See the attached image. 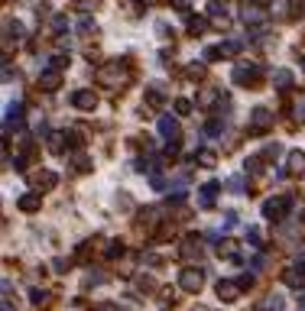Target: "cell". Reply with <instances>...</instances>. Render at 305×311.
Listing matches in <instances>:
<instances>
[{
	"instance_id": "13",
	"label": "cell",
	"mask_w": 305,
	"mask_h": 311,
	"mask_svg": "<svg viewBox=\"0 0 305 311\" xmlns=\"http://www.w3.org/2000/svg\"><path fill=\"white\" fill-rule=\"evenodd\" d=\"M205 26H208V23H205L201 16H188V33H192V36H201Z\"/></svg>"
},
{
	"instance_id": "24",
	"label": "cell",
	"mask_w": 305,
	"mask_h": 311,
	"mask_svg": "<svg viewBox=\"0 0 305 311\" xmlns=\"http://www.w3.org/2000/svg\"><path fill=\"white\" fill-rule=\"evenodd\" d=\"M175 110L179 114H192V101H185V97H182V101H175Z\"/></svg>"
},
{
	"instance_id": "25",
	"label": "cell",
	"mask_w": 305,
	"mask_h": 311,
	"mask_svg": "<svg viewBox=\"0 0 305 311\" xmlns=\"http://www.w3.org/2000/svg\"><path fill=\"white\" fill-rule=\"evenodd\" d=\"M71 165H75V168H88V159L82 153H75V156H71Z\"/></svg>"
},
{
	"instance_id": "34",
	"label": "cell",
	"mask_w": 305,
	"mask_h": 311,
	"mask_svg": "<svg viewBox=\"0 0 305 311\" xmlns=\"http://www.w3.org/2000/svg\"><path fill=\"white\" fill-rule=\"evenodd\" d=\"M260 4H263V0H260Z\"/></svg>"
},
{
	"instance_id": "31",
	"label": "cell",
	"mask_w": 305,
	"mask_h": 311,
	"mask_svg": "<svg viewBox=\"0 0 305 311\" xmlns=\"http://www.w3.org/2000/svg\"><path fill=\"white\" fill-rule=\"evenodd\" d=\"M169 4H172L175 10H188V7H192V0H169Z\"/></svg>"
},
{
	"instance_id": "33",
	"label": "cell",
	"mask_w": 305,
	"mask_h": 311,
	"mask_svg": "<svg viewBox=\"0 0 305 311\" xmlns=\"http://www.w3.org/2000/svg\"><path fill=\"white\" fill-rule=\"evenodd\" d=\"M299 301H305V289H299Z\"/></svg>"
},
{
	"instance_id": "1",
	"label": "cell",
	"mask_w": 305,
	"mask_h": 311,
	"mask_svg": "<svg viewBox=\"0 0 305 311\" xmlns=\"http://www.w3.org/2000/svg\"><path fill=\"white\" fill-rule=\"evenodd\" d=\"M234 81L244 84V88H253L260 81V68L257 65H237L234 68Z\"/></svg>"
},
{
	"instance_id": "17",
	"label": "cell",
	"mask_w": 305,
	"mask_h": 311,
	"mask_svg": "<svg viewBox=\"0 0 305 311\" xmlns=\"http://www.w3.org/2000/svg\"><path fill=\"white\" fill-rule=\"evenodd\" d=\"M221 256H227V260H237V243H234V240H224V243H221Z\"/></svg>"
},
{
	"instance_id": "22",
	"label": "cell",
	"mask_w": 305,
	"mask_h": 311,
	"mask_svg": "<svg viewBox=\"0 0 305 311\" xmlns=\"http://www.w3.org/2000/svg\"><path fill=\"white\" fill-rule=\"evenodd\" d=\"M263 168V156H253V159H247V172H260Z\"/></svg>"
},
{
	"instance_id": "26",
	"label": "cell",
	"mask_w": 305,
	"mask_h": 311,
	"mask_svg": "<svg viewBox=\"0 0 305 311\" xmlns=\"http://www.w3.org/2000/svg\"><path fill=\"white\" fill-rule=\"evenodd\" d=\"M149 104H159V101H163V91H159V88H149Z\"/></svg>"
},
{
	"instance_id": "12",
	"label": "cell",
	"mask_w": 305,
	"mask_h": 311,
	"mask_svg": "<svg viewBox=\"0 0 305 311\" xmlns=\"http://www.w3.org/2000/svg\"><path fill=\"white\" fill-rule=\"evenodd\" d=\"M208 13L218 16V23H224V20H227V7H224V0H211V4H208Z\"/></svg>"
},
{
	"instance_id": "11",
	"label": "cell",
	"mask_w": 305,
	"mask_h": 311,
	"mask_svg": "<svg viewBox=\"0 0 305 311\" xmlns=\"http://www.w3.org/2000/svg\"><path fill=\"white\" fill-rule=\"evenodd\" d=\"M305 172V153H289V175Z\"/></svg>"
},
{
	"instance_id": "4",
	"label": "cell",
	"mask_w": 305,
	"mask_h": 311,
	"mask_svg": "<svg viewBox=\"0 0 305 311\" xmlns=\"http://www.w3.org/2000/svg\"><path fill=\"white\" fill-rule=\"evenodd\" d=\"M71 104H75L78 110H94L97 107V97H94V91H75V94H71Z\"/></svg>"
},
{
	"instance_id": "6",
	"label": "cell",
	"mask_w": 305,
	"mask_h": 311,
	"mask_svg": "<svg viewBox=\"0 0 305 311\" xmlns=\"http://www.w3.org/2000/svg\"><path fill=\"white\" fill-rule=\"evenodd\" d=\"M237 295H240V282H231V279L218 282V298L231 301V298H237Z\"/></svg>"
},
{
	"instance_id": "2",
	"label": "cell",
	"mask_w": 305,
	"mask_h": 311,
	"mask_svg": "<svg viewBox=\"0 0 305 311\" xmlns=\"http://www.w3.org/2000/svg\"><path fill=\"white\" fill-rule=\"evenodd\" d=\"M286 211H289V198H270L263 204V214L270 217V220H279Z\"/></svg>"
},
{
	"instance_id": "19",
	"label": "cell",
	"mask_w": 305,
	"mask_h": 311,
	"mask_svg": "<svg viewBox=\"0 0 305 311\" xmlns=\"http://www.w3.org/2000/svg\"><path fill=\"white\" fill-rule=\"evenodd\" d=\"M305 13V0H289V16L295 20V16H302Z\"/></svg>"
},
{
	"instance_id": "29",
	"label": "cell",
	"mask_w": 305,
	"mask_h": 311,
	"mask_svg": "<svg viewBox=\"0 0 305 311\" xmlns=\"http://www.w3.org/2000/svg\"><path fill=\"white\" fill-rule=\"evenodd\" d=\"M52 26H56V33H65V26H68V20H65V16H56V23H52Z\"/></svg>"
},
{
	"instance_id": "18",
	"label": "cell",
	"mask_w": 305,
	"mask_h": 311,
	"mask_svg": "<svg viewBox=\"0 0 305 311\" xmlns=\"http://www.w3.org/2000/svg\"><path fill=\"white\" fill-rule=\"evenodd\" d=\"M227 191L240 194V191H244V179H240V175H231V179H227Z\"/></svg>"
},
{
	"instance_id": "14",
	"label": "cell",
	"mask_w": 305,
	"mask_h": 311,
	"mask_svg": "<svg viewBox=\"0 0 305 311\" xmlns=\"http://www.w3.org/2000/svg\"><path fill=\"white\" fill-rule=\"evenodd\" d=\"M273 84H276V88H289V84H292V72H286V68H279V72L273 75Z\"/></svg>"
},
{
	"instance_id": "7",
	"label": "cell",
	"mask_w": 305,
	"mask_h": 311,
	"mask_svg": "<svg viewBox=\"0 0 305 311\" xmlns=\"http://www.w3.org/2000/svg\"><path fill=\"white\" fill-rule=\"evenodd\" d=\"M214 194H218V182L201 185V191H198V208H211V204H214Z\"/></svg>"
},
{
	"instance_id": "9",
	"label": "cell",
	"mask_w": 305,
	"mask_h": 311,
	"mask_svg": "<svg viewBox=\"0 0 305 311\" xmlns=\"http://www.w3.org/2000/svg\"><path fill=\"white\" fill-rule=\"evenodd\" d=\"M250 117H253L257 130H266V127H270V120H273V114L266 110V107H253V114H250Z\"/></svg>"
},
{
	"instance_id": "23",
	"label": "cell",
	"mask_w": 305,
	"mask_h": 311,
	"mask_svg": "<svg viewBox=\"0 0 305 311\" xmlns=\"http://www.w3.org/2000/svg\"><path fill=\"white\" fill-rule=\"evenodd\" d=\"M30 301H33V305H42V301H46V292L33 289V292H30Z\"/></svg>"
},
{
	"instance_id": "3",
	"label": "cell",
	"mask_w": 305,
	"mask_h": 311,
	"mask_svg": "<svg viewBox=\"0 0 305 311\" xmlns=\"http://www.w3.org/2000/svg\"><path fill=\"white\" fill-rule=\"evenodd\" d=\"M179 286H182L185 292H198L201 289V272L198 269H185L182 275H179Z\"/></svg>"
},
{
	"instance_id": "32",
	"label": "cell",
	"mask_w": 305,
	"mask_h": 311,
	"mask_svg": "<svg viewBox=\"0 0 305 311\" xmlns=\"http://www.w3.org/2000/svg\"><path fill=\"white\" fill-rule=\"evenodd\" d=\"M201 165H214V153H201Z\"/></svg>"
},
{
	"instance_id": "21",
	"label": "cell",
	"mask_w": 305,
	"mask_h": 311,
	"mask_svg": "<svg viewBox=\"0 0 305 311\" xmlns=\"http://www.w3.org/2000/svg\"><path fill=\"white\" fill-rule=\"evenodd\" d=\"M263 308H266V311H283V295H270Z\"/></svg>"
},
{
	"instance_id": "28",
	"label": "cell",
	"mask_w": 305,
	"mask_h": 311,
	"mask_svg": "<svg viewBox=\"0 0 305 311\" xmlns=\"http://www.w3.org/2000/svg\"><path fill=\"white\" fill-rule=\"evenodd\" d=\"M201 75H205L201 65H188V78H201Z\"/></svg>"
},
{
	"instance_id": "15",
	"label": "cell",
	"mask_w": 305,
	"mask_h": 311,
	"mask_svg": "<svg viewBox=\"0 0 305 311\" xmlns=\"http://www.w3.org/2000/svg\"><path fill=\"white\" fill-rule=\"evenodd\" d=\"M36 208H39V198H36L33 191H30V194H23V198H20V211H36Z\"/></svg>"
},
{
	"instance_id": "20",
	"label": "cell",
	"mask_w": 305,
	"mask_h": 311,
	"mask_svg": "<svg viewBox=\"0 0 305 311\" xmlns=\"http://www.w3.org/2000/svg\"><path fill=\"white\" fill-rule=\"evenodd\" d=\"M279 156H283V146L279 143H270V146L263 149V159H279Z\"/></svg>"
},
{
	"instance_id": "16",
	"label": "cell",
	"mask_w": 305,
	"mask_h": 311,
	"mask_svg": "<svg viewBox=\"0 0 305 311\" xmlns=\"http://www.w3.org/2000/svg\"><path fill=\"white\" fill-rule=\"evenodd\" d=\"M52 185H56V175H52V172H39V175H36V188H52Z\"/></svg>"
},
{
	"instance_id": "5",
	"label": "cell",
	"mask_w": 305,
	"mask_h": 311,
	"mask_svg": "<svg viewBox=\"0 0 305 311\" xmlns=\"http://www.w3.org/2000/svg\"><path fill=\"white\" fill-rule=\"evenodd\" d=\"M159 133H163L166 139H175L179 136V120L169 117V114H163V117H159Z\"/></svg>"
},
{
	"instance_id": "27",
	"label": "cell",
	"mask_w": 305,
	"mask_h": 311,
	"mask_svg": "<svg viewBox=\"0 0 305 311\" xmlns=\"http://www.w3.org/2000/svg\"><path fill=\"white\" fill-rule=\"evenodd\" d=\"M247 240H250V243H253V246H260V230H253V227H247Z\"/></svg>"
},
{
	"instance_id": "30",
	"label": "cell",
	"mask_w": 305,
	"mask_h": 311,
	"mask_svg": "<svg viewBox=\"0 0 305 311\" xmlns=\"http://www.w3.org/2000/svg\"><path fill=\"white\" fill-rule=\"evenodd\" d=\"M295 117L305 120V97H299V104H295Z\"/></svg>"
},
{
	"instance_id": "10",
	"label": "cell",
	"mask_w": 305,
	"mask_h": 311,
	"mask_svg": "<svg viewBox=\"0 0 305 311\" xmlns=\"http://www.w3.org/2000/svg\"><path fill=\"white\" fill-rule=\"evenodd\" d=\"M59 84H62V75H59V72H46V75L39 78V88H42V91H56Z\"/></svg>"
},
{
	"instance_id": "8",
	"label": "cell",
	"mask_w": 305,
	"mask_h": 311,
	"mask_svg": "<svg viewBox=\"0 0 305 311\" xmlns=\"http://www.w3.org/2000/svg\"><path fill=\"white\" fill-rule=\"evenodd\" d=\"M240 16H244L247 26H260V23L266 20V13L260 10V7H244V10H240Z\"/></svg>"
}]
</instances>
